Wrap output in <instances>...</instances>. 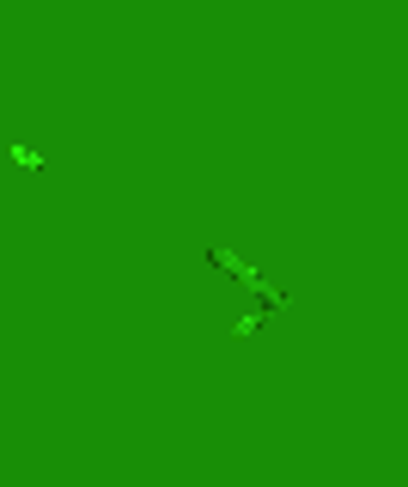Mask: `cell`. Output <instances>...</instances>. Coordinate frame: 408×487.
Listing matches in <instances>:
<instances>
[{
  "mask_svg": "<svg viewBox=\"0 0 408 487\" xmlns=\"http://www.w3.org/2000/svg\"><path fill=\"white\" fill-rule=\"evenodd\" d=\"M207 263L214 268H225V274H232V281L238 286H250V293H263V311H274V304H286V293L274 281H268L263 268H250L244 256H238V250H225V244H207Z\"/></svg>",
  "mask_w": 408,
  "mask_h": 487,
  "instance_id": "6da1fadb",
  "label": "cell"
},
{
  "mask_svg": "<svg viewBox=\"0 0 408 487\" xmlns=\"http://www.w3.org/2000/svg\"><path fill=\"white\" fill-rule=\"evenodd\" d=\"M6 159H13V164H25V171H43V164H49V159L37 153V146H6Z\"/></svg>",
  "mask_w": 408,
  "mask_h": 487,
  "instance_id": "7a4b0ae2",
  "label": "cell"
},
{
  "mask_svg": "<svg viewBox=\"0 0 408 487\" xmlns=\"http://www.w3.org/2000/svg\"><path fill=\"white\" fill-rule=\"evenodd\" d=\"M263 317H268V311H256V317H244V323H232V335H238V342H244V335H256V329H263Z\"/></svg>",
  "mask_w": 408,
  "mask_h": 487,
  "instance_id": "3957f363",
  "label": "cell"
}]
</instances>
